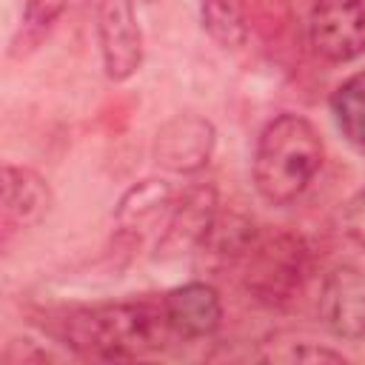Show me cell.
<instances>
[{"mask_svg": "<svg viewBox=\"0 0 365 365\" xmlns=\"http://www.w3.org/2000/svg\"><path fill=\"white\" fill-rule=\"evenodd\" d=\"M171 334L182 339H205L222 322V299L208 282H185L163 297Z\"/></svg>", "mask_w": 365, "mask_h": 365, "instance_id": "9", "label": "cell"}, {"mask_svg": "<svg viewBox=\"0 0 365 365\" xmlns=\"http://www.w3.org/2000/svg\"><path fill=\"white\" fill-rule=\"evenodd\" d=\"M3 231L6 237L11 231H23L37 225L54 205V194L48 182L26 165H3Z\"/></svg>", "mask_w": 365, "mask_h": 365, "instance_id": "10", "label": "cell"}, {"mask_svg": "<svg viewBox=\"0 0 365 365\" xmlns=\"http://www.w3.org/2000/svg\"><path fill=\"white\" fill-rule=\"evenodd\" d=\"M97 43L103 71L114 83H125L143 66V29L131 0L97 3Z\"/></svg>", "mask_w": 365, "mask_h": 365, "instance_id": "5", "label": "cell"}, {"mask_svg": "<svg viewBox=\"0 0 365 365\" xmlns=\"http://www.w3.org/2000/svg\"><path fill=\"white\" fill-rule=\"evenodd\" d=\"M3 359L9 365H26V362H48L51 354L37 348V342H31V339H14V342H9Z\"/></svg>", "mask_w": 365, "mask_h": 365, "instance_id": "18", "label": "cell"}, {"mask_svg": "<svg viewBox=\"0 0 365 365\" xmlns=\"http://www.w3.org/2000/svg\"><path fill=\"white\" fill-rule=\"evenodd\" d=\"M208 37L222 48H240L248 40V17L242 0H197Z\"/></svg>", "mask_w": 365, "mask_h": 365, "instance_id": "14", "label": "cell"}, {"mask_svg": "<svg viewBox=\"0 0 365 365\" xmlns=\"http://www.w3.org/2000/svg\"><path fill=\"white\" fill-rule=\"evenodd\" d=\"M240 265L242 285L259 305L285 308L305 288L311 251L299 234L285 228H265L257 234Z\"/></svg>", "mask_w": 365, "mask_h": 365, "instance_id": "3", "label": "cell"}, {"mask_svg": "<svg viewBox=\"0 0 365 365\" xmlns=\"http://www.w3.org/2000/svg\"><path fill=\"white\" fill-rule=\"evenodd\" d=\"M177 202V194L168 180L163 177H148L134 182L117 202L114 208V222L120 228V237L140 242L145 231H151L157 222L165 225L171 208Z\"/></svg>", "mask_w": 365, "mask_h": 365, "instance_id": "11", "label": "cell"}, {"mask_svg": "<svg viewBox=\"0 0 365 365\" xmlns=\"http://www.w3.org/2000/svg\"><path fill=\"white\" fill-rule=\"evenodd\" d=\"M60 339L83 356L94 359H137L160 351L171 334L163 302H111L63 314Z\"/></svg>", "mask_w": 365, "mask_h": 365, "instance_id": "1", "label": "cell"}, {"mask_svg": "<svg viewBox=\"0 0 365 365\" xmlns=\"http://www.w3.org/2000/svg\"><path fill=\"white\" fill-rule=\"evenodd\" d=\"M328 106L339 134L354 148H365V68L345 77L334 88Z\"/></svg>", "mask_w": 365, "mask_h": 365, "instance_id": "13", "label": "cell"}, {"mask_svg": "<svg viewBox=\"0 0 365 365\" xmlns=\"http://www.w3.org/2000/svg\"><path fill=\"white\" fill-rule=\"evenodd\" d=\"M274 359H288V362H345L339 351H331L317 342H299L285 354H277Z\"/></svg>", "mask_w": 365, "mask_h": 365, "instance_id": "17", "label": "cell"}, {"mask_svg": "<svg viewBox=\"0 0 365 365\" xmlns=\"http://www.w3.org/2000/svg\"><path fill=\"white\" fill-rule=\"evenodd\" d=\"M217 145V128L200 114H174L154 137V163L171 174H197L208 165Z\"/></svg>", "mask_w": 365, "mask_h": 365, "instance_id": "6", "label": "cell"}, {"mask_svg": "<svg viewBox=\"0 0 365 365\" xmlns=\"http://www.w3.org/2000/svg\"><path fill=\"white\" fill-rule=\"evenodd\" d=\"M66 6L68 0H23V26L40 37L60 20Z\"/></svg>", "mask_w": 365, "mask_h": 365, "instance_id": "15", "label": "cell"}, {"mask_svg": "<svg viewBox=\"0 0 365 365\" xmlns=\"http://www.w3.org/2000/svg\"><path fill=\"white\" fill-rule=\"evenodd\" d=\"M342 228L348 234L351 242H356L359 248H365V188H359L342 211Z\"/></svg>", "mask_w": 365, "mask_h": 365, "instance_id": "16", "label": "cell"}, {"mask_svg": "<svg viewBox=\"0 0 365 365\" xmlns=\"http://www.w3.org/2000/svg\"><path fill=\"white\" fill-rule=\"evenodd\" d=\"M322 137L302 114H277L257 137L251 177L257 194L271 205H291L322 168Z\"/></svg>", "mask_w": 365, "mask_h": 365, "instance_id": "2", "label": "cell"}, {"mask_svg": "<svg viewBox=\"0 0 365 365\" xmlns=\"http://www.w3.org/2000/svg\"><path fill=\"white\" fill-rule=\"evenodd\" d=\"M319 322L328 334L345 342L365 336V271L356 265H336L325 274L317 299Z\"/></svg>", "mask_w": 365, "mask_h": 365, "instance_id": "7", "label": "cell"}, {"mask_svg": "<svg viewBox=\"0 0 365 365\" xmlns=\"http://www.w3.org/2000/svg\"><path fill=\"white\" fill-rule=\"evenodd\" d=\"M259 228L240 211H217L205 237L197 245L200 265L205 271H225L245 259Z\"/></svg>", "mask_w": 365, "mask_h": 365, "instance_id": "12", "label": "cell"}, {"mask_svg": "<svg viewBox=\"0 0 365 365\" xmlns=\"http://www.w3.org/2000/svg\"><path fill=\"white\" fill-rule=\"evenodd\" d=\"M217 211H220V202H217L214 185H208V182L188 185L177 197V202H174V208L163 225L154 257L157 259H180L182 254L197 251V245L205 237Z\"/></svg>", "mask_w": 365, "mask_h": 365, "instance_id": "8", "label": "cell"}, {"mask_svg": "<svg viewBox=\"0 0 365 365\" xmlns=\"http://www.w3.org/2000/svg\"><path fill=\"white\" fill-rule=\"evenodd\" d=\"M308 40L325 63H354L365 54V0H314Z\"/></svg>", "mask_w": 365, "mask_h": 365, "instance_id": "4", "label": "cell"}]
</instances>
